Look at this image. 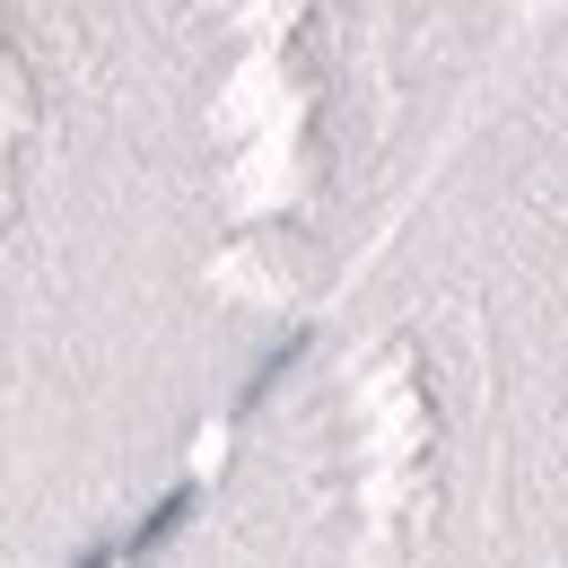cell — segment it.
<instances>
[{"instance_id": "obj_1", "label": "cell", "mask_w": 568, "mask_h": 568, "mask_svg": "<svg viewBox=\"0 0 568 568\" xmlns=\"http://www.w3.org/2000/svg\"><path fill=\"white\" fill-rule=\"evenodd\" d=\"M184 516H193V481H175V490H166V498H158V507L141 516V525L123 534V560H158V551L184 534Z\"/></svg>"}, {"instance_id": "obj_2", "label": "cell", "mask_w": 568, "mask_h": 568, "mask_svg": "<svg viewBox=\"0 0 568 568\" xmlns=\"http://www.w3.org/2000/svg\"><path fill=\"white\" fill-rule=\"evenodd\" d=\"M306 351H315V333L297 324V333H288L281 351H272V358H263V367H254V376H245V394H236V412H263V403H272V385H281V376H288V367H297V358H306Z\"/></svg>"}, {"instance_id": "obj_3", "label": "cell", "mask_w": 568, "mask_h": 568, "mask_svg": "<svg viewBox=\"0 0 568 568\" xmlns=\"http://www.w3.org/2000/svg\"><path fill=\"white\" fill-rule=\"evenodd\" d=\"M71 568H123V542H88Z\"/></svg>"}]
</instances>
